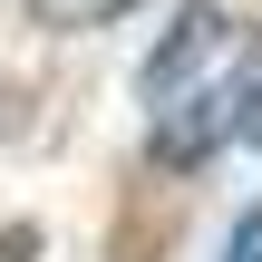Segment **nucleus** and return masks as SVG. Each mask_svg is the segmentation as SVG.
Instances as JSON below:
<instances>
[{
	"label": "nucleus",
	"mask_w": 262,
	"mask_h": 262,
	"mask_svg": "<svg viewBox=\"0 0 262 262\" xmlns=\"http://www.w3.org/2000/svg\"><path fill=\"white\" fill-rule=\"evenodd\" d=\"M136 97H146V146L165 165H214L233 146H262V19L214 0L175 10Z\"/></svg>",
	"instance_id": "nucleus-1"
},
{
	"label": "nucleus",
	"mask_w": 262,
	"mask_h": 262,
	"mask_svg": "<svg viewBox=\"0 0 262 262\" xmlns=\"http://www.w3.org/2000/svg\"><path fill=\"white\" fill-rule=\"evenodd\" d=\"M49 29H107V19H126V10H146V0H29Z\"/></svg>",
	"instance_id": "nucleus-2"
},
{
	"label": "nucleus",
	"mask_w": 262,
	"mask_h": 262,
	"mask_svg": "<svg viewBox=\"0 0 262 262\" xmlns=\"http://www.w3.org/2000/svg\"><path fill=\"white\" fill-rule=\"evenodd\" d=\"M224 262H262V204H243V224L224 233Z\"/></svg>",
	"instance_id": "nucleus-3"
}]
</instances>
